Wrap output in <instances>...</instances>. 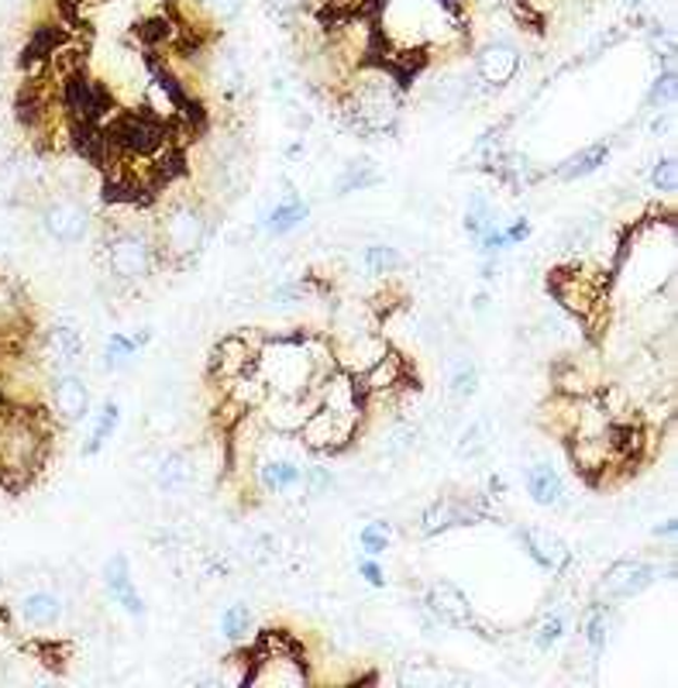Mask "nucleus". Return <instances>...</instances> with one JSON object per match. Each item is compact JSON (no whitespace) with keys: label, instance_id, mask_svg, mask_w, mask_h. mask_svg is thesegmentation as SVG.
I'll use <instances>...</instances> for the list:
<instances>
[{"label":"nucleus","instance_id":"obj_1","mask_svg":"<svg viewBox=\"0 0 678 688\" xmlns=\"http://www.w3.org/2000/svg\"><path fill=\"white\" fill-rule=\"evenodd\" d=\"M337 369L334 344L324 331H286L276 337H263L255 352L252 372L263 379L269 396L310 399L321 382Z\"/></svg>","mask_w":678,"mask_h":688},{"label":"nucleus","instance_id":"obj_2","mask_svg":"<svg viewBox=\"0 0 678 688\" xmlns=\"http://www.w3.org/2000/svg\"><path fill=\"white\" fill-rule=\"evenodd\" d=\"M404 111V87L386 69H358L345 93V114L362 135H389Z\"/></svg>","mask_w":678,"mask_h":688},{"label":"nucleus","instance_id":"obj_3","mask_svg":"<svg viewBox=\"0 0 678 688\" xmlns=\"http://www.w3.org/2000/svg\"><path fill=\"white\" fill-rule=\"evenodd\" d=\"M210 234V214L196 196H176L155 220V241L163 262H190L204 252Z\"/></svg>","mask_w":678,"mask_h":688},{"label":"nucleus","instance_id":"obj_4","mask_svg":"<svg viewBox=\"0 0 678 688\" xmlns=\"http://www.w3.org/2000/svg\"><path fill=\"white\" fill-rule=\"evenodd\" d=\"M158 266H163V255H158L155 241V225H114L104 238V269L114 282L121 286H138L145 282Z\"/></svg>","mask_w":678,"mask_h":688},{"label":"nucleus","instance_id":"obj_5","mask_svg":"<svg viewBox=\"0 0 678 688\" xmlns=\"http://www.w3.org/2000/svg\"><path fill=\"white\" fill-rule=\"evenodd\" d=\"M304 444L290 434H272L266 431L258 448L252 455V479L266 496H290L300 493L304 485Z\"/></svg>","mask_w":678,"mask_h":688},{"label":"nucleus","instance_id":"obj_6","mask_svg":"<svg viewBox=\"0 0 678 688\" xmlns=\"http://www.w3.org/2000/svg\"><path fill=\"white\" fill-rule=\"evenodd\" d=\"M46 455V434L35 428L31 413L0 417V475H31Z\"/></svg>","mask_w":678,"mask_h":688},{"label":"nucleus","instance_id":"obj_7","mask_svg":"<svg viewBox=\"0 0 678 688\" xmlns=\"http://www.w3.org/2000/svg\"><path fill=\"white\" fill-rule=\"evenodd\" d=\"M358 431H362V420L334 413L328 407H314V413L304 420L296 441H300L304 448L314 451V455H337V451L348 448Z\"/></svg>","mask_w":678,"mask_h":688},{"label":"nucleus","instance_id":"obj_8","mask_svg":"<svg viewBox=\"0 0 678 688\" xmlns=\"http://www.w3.org/2000/svg\"><path fill=\"white\" fill-rule=\"evenodd\" d=\"M662 575V564L648 561V558H621L613 561L610 569L600 578V589H596V599L603 602H624V599H637L644 596L651 585Z\"/></svg>","mask_w":678,"mask_h":688},{"label":"nucleus","instance_id":"obj_9","mask_svg":"<svg viewBox=\"0 0 678 688\" xmlns=\"http://www.w3.org/2000/svg\"><path fill=\"white\" fill-rule=\"evenodd\" d=\"M424 610L434 616V623H442V626H455V630H472V634L489 637L486 623L478 620V613H475V606L469 602V596L458 589L455 582H448V578L427 585Z\"/></svg>","mask_w":678,"mask_h":688},{"label":"nucleus","instance_id":"obj_10","mask_svg":"<svg viewBox=\"0 0 678 688\" xmlns=\"http://www.w3.org/2000/svg\"><path fill=\"white\" fill-rule=\"evenodd\" d=\"M38 225H42L49 241L73 249L90 231V211L79 204L76 196H52V200H46L42 214H38Z\"/></svg>","mask_w":678,"mask_h":688},{"label":"nucleus","instance_id":"obj_11","mask_svg":"<svg viewBox=\"0 0 678 688\" xmlns=\"http://www.w3.org/2000/svg\"><path fill=\"white\" fill-rule=\"evenodd\" d=\"M521 63H524V55L513 42H507V38H489V42H483L472 55V76L483 87L500 90V87L513 84V76L521 73Z\"/></svg>","mask_w":678,"mask_h":688},{"label":"nucleus","instance_id":"obj_12","mask_svg":"<svg viewBox=\"0 0 678 688\" xmlns=\"http://www.w3.org/2000/svg\"><path fill=\"white\" fill-rule=\"evenodd\" d=\"M486 517H489V510H486L483 499H451V496H442V499H434L431 506H424L417 531H421V537H437V534H448L455 527H469V523H478V520H486Z\"/></svg>","mask_w":678,"mask_h":688},{"label":"nucleus","instance_id":"obj_13","mask_svg":"<svg viewBox=\"0 0 678 688\" xmlns=\"http://www.w3.org/2000/svg\"><path fill=\"white\" fill-rule=\"evenodd\" d=\"M84 352H87L84 331L73 328V323H52L42 334V361L52 375L76 372V366L84 361Z\"/></svg>","mask_w":678,"mask_h":688},{"label":"nucleus","instance_id":"obj_14","mask_svg":"<svg viewBox=\"0 0 678 688\" xmlns=\"http://www.w3.org/2000/svg\"><path fill=\"white\" fill-rule=\"evenodd\" d=\"M521 544H524L527 558L548 575H562L572 564V548L554 531L541 527V523H530V527H524L521 531Z\"/></svg>","mask_w":678,"mask_h":688},{"label":"nucleus","instance_id":"obj_15","mask_svg":"<svg viewBox=\"0 0 678 688\" xmlns=\"http://www.w3.org/2000/svg\"><path fill=\"white\" fill-rule=\"evenodd\" d=\"M52 413L63 423H84L90 420V386L84 375L76 372H59L52 375Z\"/></svg>","mask_w":678,"mask_h":688},{"label":"nucleus","instance_id":"obj_16","mask_svg":"<svg viewBox=\"0 0 678 688\" xmlns=\"http://www.w3.org/2000/svg\"><path fill=\"white\" fill-rule=\"evenodd\" d=\"M255 352H258V341H248L245 334L221 337V341H217V348L210 352V379L225 386L228 379H238V375L252 372Z\"/></svg>","mask_w":678,"mask_h":688},{"label":"nucleus","instance_id":"obj_17","mask_svg":"<svg viewBox=\"0 0 678 688\" xmlns=\"http://www.w3.org/2000/svg\"><path fill=\"white\" fill-rule=\"evenodd\" d=\"M104 585H107V596L121 606V610L131 616V620H145L149 606L142 599V593L135 589V578H131V561L128 555H111L107 564H104Z\"/></svg>","mask_w":678,"mask_h":688},{"label":"nucleus","instance_id":"obj_18","mask_svg":"<svg viewBox=\"0 0 678 688\" xmlns=\"http://www.w3.org/2000/svg\"><path fill=\"white\" fill-rule=\"evenodd\" d=\"M14 610L31 630H55V626L66 620V599L55 589H28L14 602Z\"/></svg>","mask_w":678,"mask_h":688},{"label":"nucleus","instance_id":"obj_19","mask_svg":"<svg viewBox=\"0 0 678 688\" xmlns=\"http://www.w3.org/2000/svg\"><path fill=\"white\" fill-rule=\"evenodd\" d=\"M310 220V204L300 196V193H283L276 200V204H269L263 211V217H258V231L269 234V238H286L293 234L296 228H304Z\"/></svg>","mask_w":678,"mask_h":688},{"label":"nucleus","instance_id":"obj_20","mask_svg":"<svg viewBox=\"0 0 678 688\" xmlns=\"http://www.w3.org/2000/svg\"><path fill=\"white\" fill-rule=\"evenodd\" d=\"M524 489H527L530 502L545 506V510H562V506L568 502L565 475L558 472L551 461H534V464H527V472H524Z\"/></svg>","mask_w":678,"mask_h":688},{"label":"nucleus","instance_id":"obj_21","mask_svg":"<svg viewBox=\"0 0 678 688\" xmlns=\"http://www.w3.org/2000/svg\"><path fill=\"white\" fill-rule=\"evenodd\" d=\"M152 479L163 493L169 496H179L187 493L190 485L196 482V458L183 448H172V451H163L155 458V469H152Z\"/></svg>","mask_w":678,"mask_h":688},{"label":"nucleus","instance_id":"obj_22","mask_svg":"<svg viewBox=\"0 0 678 688\" xmlns=\"http://www.w3.org/2000/svg\"><path fill=\"white\" fill-rule=\"evenodd\" d=\"M207 84L214 87L217 97H225V100L242 97L248 90V76H245L242 59H238L231 49H217L207 59Z\"/></svg>","mask_w":678,"mask_h":688},{"label":"nucleus","instance_id":"obj_23","mask_svg":"<svg viewBox=\"0 0 678 688\" xmlns=\"http://www.w3.org/2000/svg\"><path fill=\"white\" fill-rule=\"evenodd\" d=\"M417 441H421V428H417L413 420L396 413L386 423V431L379 434V455L389 458V461H400V458H407L417 448Z\"/></svg>","mask_w":678,"mask_h":688},{"label":"nucleus","instance_id":"obj_24","mask_svg":"<svg viewBox=\"0 0 678 688\" xmlns=\"http://www.w3.org/2000/svg\"><path fill=\"white\" fill-rule=\"evenodd\" d=\"M610 630H613V610H610L603 599H596L589 610L583 613V640L589 647L592 661L603 658L606 644H610Z\"/></svg>","mask_w":678,"mask_h":688},{"label":"nucleus","instance_id":"obj_25","mask_svg":"<svg viewBox=\"0 0 678 688\" xmlns=\"http://www.w3.org/2000/svg\"><path fill=\"white\" fill-rule=\"evenodd\" d=\"M606 158H610V141H596V145H586L583 152L568 155L562 166L554 169V176L562 179V183H575V179H586L600 166H606Z\"/></svg>","mask_w":678,"mask_h":688},{"label":"nucleus","instance_id":"obj_26","mask_svg":"<svg viewBox=\"0 0 678 688\" xmlns=\"http://www.w3.org/2000/svg\"><path fill=\"white\" fill-rule=\"evenodd\" d=\"M90 417H93V428H90L87 444H84V455H87V458L101 455V451H104V444L114 437L117 423H121V403H117V399H104V403H101V410L90 413Z\"/></svg>","mask_w":678,"mask_h":688},{"label":"nucleus","instance_id":"obj_27","mask_svg":"<svg viewBox=\"0 0 678 688\" xmlns=\"http://www.w3.org/2000/svg\"><path fill=\"white\" fill-rule=\"evenodd\" d=\"M152 341V331L145 328V331H135V334H125V331H114L111 337H107V344H104V366L111 369V372H117V369H125L128 361L145 348V344Z\"/></svg>","mask_w":678,"mask_h":688},{"label":"nucleus","instance_id":"obj_28","mask_svg":"<svg viewBox=\"0 0 678 688\" xmlns=\"http://www.w3.org/2000/svg\"><path fill=\"white\" fill-rule=\"evenodd\" d=\"M472 93V73H442L431 84V97H434V104H442V107H462L465 100Z\"/></svg>","mask_w":678,"mask_h":688},{"label":"nucleus","instance_id":"obj_29","mask_svg":"<svg viewBox=\"0 0 678 688\" xmlns=\"http://www.w3.org/2000/svg\"><path fill=\"white\" fill-rule=\"evenodd\" d=\"M358 262H362V269H366L372 279H389V276H396V272L404 269V255H400V249L383 245V241H379V245H366L362 255H358Z\"/></svg>","mask_w":678,"mask_h":688},{"label":"nucleus","instance_id":"obj_30","mask_svg":"<svg viewBox=\"0 0 678 688\" xmlns=\"http://www.w3.org/2000/svg\"><path fill=\"white\" fill-rule=\"evenodd\" d=\"M221 637L228 640V644H245V640H252V634H255V613H252V606H245V602H231L228 610L221 613Z\"/></svg>","mask_w":678,"mask_h":688},{"label":"nucleus","instance_id":"obj_31","mask_svg":"<svg viewBox=\"0 0 678 688\" xmlns=\"http://www.w3.org/2000/svg\"><path fill=\"white\" fill-rule=\"evenodd\" d=\"M383 183V173H379L372 162H351V166H345V173L337 176L334 183V193L337 196H348V193H366L372 187Z\"/></svg>","mask_w":678,"mask_h":688},{"label":"nucleus","instance_id":"obj_32","mask_svg":"<svg viewBox=\"0 0 678 688\" xmlns=\"http://www.w3.org/2000/svg\"><path fill=\"white\" fill-rule=\"evenodd\" d=\"M448 393L458 403H465V399H472L478 393V366H475L469 355H458L451 361V369H448Z\"/></svg>","mask_w":678,"mask_h":688},{"label":"nucleus","instance_id":"obj_33","mask_svg":"<svg viewBox=\"0 0 678 688\" xmlns=\"http://www.w3.org/2000/svg\"><path fill=\"white\" fill-rule=\"evenodd\" d=\"M489 441H492V420L483 417V420H472L469 428L458 434V444H455V455L458 458H478L489 451Z\"/></svg>","mask_w":678,"mask_h":688},{"label":"nucleus","instance_id":"obj_34","mask_svg":"<svg viewBox=\"0 0 678 688\" xmlns=\"http://www.w3.org/2000/svg\"><path fill=\"white\" fill-rule=\"evenodd\" d=\"M565 634H568V616H565L562 610H554V613H545V620L537 623V630H534L530 644H534L541 654H548V651H554V647L565 640Z\"/></svg>","mask_w":678,"mask_h":688},{"label":"nucleus","instance_id":"obj_35","mask_svg":"<svg viewBox=\"0 0 678 688\" xmlns=\"http://www.w3.org/2000/svg\"><path fill=\"white\" fill-rule=\"evenodd\" d=\"M465 231L472 234V238H478L483 234L489 225H500V220H496V207H492V200L486 196V193H472L469 196V207H465Z\"/></svg>","mask_w":678,"mask_h":688},{"label":"nucleus","instance_id":"obj_36","mask_svg":"<svg viewBox=\"0 0 678 688\" xmlns=\"http://www.w3.org/2000/svg\"><path fill=\"white\" fill-rule=\"evenodd\" d=\"M389 544H393V523L386 520H372L358 531V548L369 558H383L389 551Z\"/></svg>","mask_w":678,"mask_h":688},{"label":"nucleus","instance_id":"obj_37","mask_svg":"<svg viewBox=\"0 0 678 688\" xmlns=\"http://www.w3.org/2000/svg\"><path fill=\"white\" fill-rule=\"evenodd\" d=\"M210 25H231L238 14L245 11V0H190Z\"/></svg>","mask_w":678,"mask_h":688},{"label":"nucleus","instance_id":"obj_38","mask_svg":"<svg viewBox=\"0 0 678 688\" xmlns=\"http://www.w3.org/2000/svg\"><path fill=\"white\" fill-rule=\"evenodd\" d=\"M334 489V472L328 469V464H307L304 469V485H300V493L307 499H321Z\"/></svg>","mask_w":678,"mask_h":688},{"label":"nucleus","instance_id":"obj_39","mask_svg":"<svg viewBox=\"0 0 678 688\" xmlns=\"http://www.w3.org/2000/svg\"><path fill=\"white\" fill-rule=\"evenodd\" d=\"M651 190L654 193H665V196H671L675 190H678V166H675V158L671 155H665V158H657L654 166H651Z\"/></svg>","mask_w":678,"mask_h":688},{"label":"nucleus","instance_id":"obj_40","mask_svg":"<svg viewBox=\"0 0 678 688\" xmlns=\"http://www.w3.org/2000/svg\"><path fill=\"white\" fill-rule=\"evenodd\" d=\"M17 314H22V296H17V290L8 279H0V328H8L11 320H17Z\"/></svg>","mask_w":678,"mask_h":688},{"label":"nucleus","instance_id":"obj_41","mask_svg":"<svg viewBox=\"0 0 678 688\" xmlns=\"http://www.w3.org/2000/svg\"><path fill=\"white\" fill-rule=\"evenodd\" d=\"M358 578H362L366 585H372V589H386V569H383V561L379 558H358Z\"/></svg>","mask_w":678,"mask_h":688},{"label":"nucleus","instance_id":"obj_42","mask_svg":"<svg viewBox=\"0 0 678 688\" xmlns=\"http://www.w3.org/2000/svg\"><path fill=\"white\" fill-rule=\"evenodd\" d=\"M310 4V0H263V8L269 17H276V22H290L293 14H300L304 8Z\"/></svg>","mask_w":678,"mask_h":688},{"label":"nucleus","instance_id":"obj_43","mask_svg":"<svg viewBox=\"0 0 678 688\" xmlns=\"http://www.w3.org/2000/svg\"><path fill=\"white\" fill-rule=\"evenodd\" d=\"M671 79H675L671 69H665V76L654 79V87H651V93H648V107H651V111H657V107H662L665 100L671 97Z\"/></svg>","mask_w":678,"mask_h":688},{"label":"nucleus","instance_id":"obj_44","mask_svg":"<svg viewBox=\"0 0 678 688\" xmlns=\"http://www.w3.org/2000/svg\"><path fill=\"white\" fill-rule=\"evenodd\" d=\"M530 231H534V225H530L527 217H516V220H510V225L503 228V234H507V245H510V249L524 245V241L530 238Z\"/></svg>","mask_w":678,"mask_h":688},{"label":"nucleus","instance_id":"obj_45","mask_svg":"<svg viewBox=\"0 0 678 688\" xmlns=\"http://www.w3.org/2000/svg\"><path fill=\"white\" fill-rule=\"evenodd\" d=\"M486 496H507V479L492 472L489 482H486Z\"/></svg>","mask_w":678,"mask_h":688},{"label":"nucleus","instance_id":"obj_46","mask_svg":"<svg viewBox=\"0 0 678 688\" xmlns=\"http://www.w3.org/2000/svg\"><path fill=\"white\" fill-rule=\"evenodd\" d=\"M675 531H678V523H675V517H668V520L657 523V527H654L651 534H654V537H675Z\"/></svg>","mask_w":678,"mask_h":688},{"label":"nucleus","instance_id":"obj_47","mask_svg":"<svg viewBox=\"0 0 678 688\" xmlns=\"http://www.w3.org/2000/svg\"><path fill=\"white\" fill-rule=\"evenodd\" d=\"M500 276V258H483V279H496Z\"/></svg>","mask_w":678,"mask_h":688},{"label":"nucleus","instance_id":"obj_48","mask_svg":"<svg viewBox=\"0 0 678 688\" xmlns=\"http://www.w3.org/2000/svg\"><path fill=\"white\" fill-rule=\"evenodd\" d=\"M472 310H475V314H486V310H489V293H478V296L472 300Z\"/></svg>","mask_w":678,"mask_h":688},{"label":"nucleus","instance_id":"obj_49","mask_svg":"<svg viewBox=\"0 0 678 688\" xmlns=\"http://www.w3.org/2000/svg\"><path fill=\"white\" fill-rule=\"evenodd\" d=\"M627 4H634V8H637V4H641V0H627Z\"/></svg>","mask_w":678,"mask_h":688}]
</instances>
